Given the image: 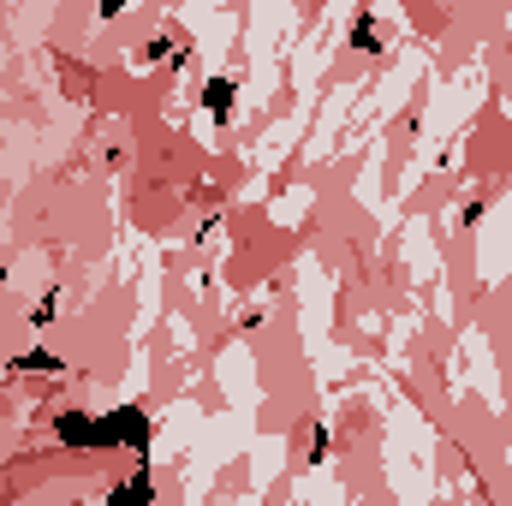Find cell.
I'll return each instance as SVG.
<instances>
[{
	"label": "cell",
	"instance_id": "1",
	"mask_svg": "<svg viewBox=\"0 0 512 506\" xmlns=\"http://www.w3.org/2000/svg\"><path fill=\"white\" fill-rule=\"evenodd\" d=\"M96 447H149V417L143 411H114V417H96Z\"/></svg>",
	"mask_w": 512,
	"mask_h": 506
},
{
	"label": "cell",
	"instance_id": "2",
	"mask_svg": "<svg viewBox=\"0 0 512 506\" xmlns=\"http://www.w3.org/2000/svg\"><path fill=\"white\" fill-rule=\"evenodd\" d=\"M203 108L227 126V120H233V78H209V84H203Z\"/></svg>",
	"mask_w": 512,
	"mask_h": 506
},
{
	"label": "cell",
	"instance_id": "3",
	"mask_svg": "<svg viewBox=\"0 0 512 506\" xmlns=\"http://www.w3.org/2000/svg\"><path fill=\"white\" fill-rule=\"evenodd\" d=\"M60 441H72V447H96V417L66 411V417H60Z\"/></svg>",
	"mask_w": 512,
	"mask_h": 506
},
{
	"label": "cell",
	"instance_id": "4",
	"mask_svg": "<svg viewBox=\"0 0 512 506\" xmlns=\"http://www.w3.org/2000/svg\"><path fill=\"white\" fill-rule=\"evenodd\" d=\"M352 42H358L364 54H376V48H382V36H376V18H370V12L358 18V30H352Z\"/></svg>",
	"mask_w": 512,
	"mask_h": 506
},
{
	"label": "cell",
	"instance_id": "5",
	"mask_svg": "<svg viewBox=\"0 0 512 506\" xmlns=\"http://www.w3.org/2000/svg\"><path fill=\"white\" fill-rule=\"evenodd\" d=\"M18 370H36V376H42V370H54V358H48V352H24Z\"/></svg>",
	"mask_w": 512,
	"mask_h": 506
},
{
	"label": "cell",
	"instance_id": "6",
	"mask_svg": "<svg viewBox=\"0 0 512 506\" xmlns=\"http://www.w3.org/2000/svg\"><path fill=\"white\" fill-rule=\"evenodd\" d=\"M120 6H126V0H102V12H120Z\"/></svg>",
	"mask_w": 512,
	"mask_h": 506
}]
</instances>
